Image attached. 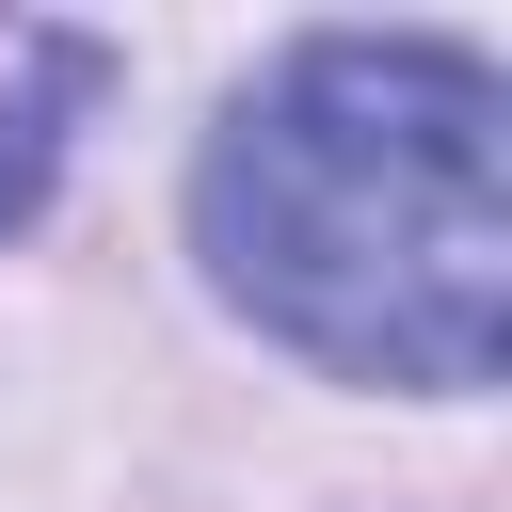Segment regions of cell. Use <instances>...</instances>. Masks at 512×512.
<instances>
[{"label": "cell", "instance_id": "obj_1", "mask_svg": "<svg viewBox=\"0 0 512 512\" xmlns=\"http://www.w3.org/2000/svg\"><path fill=\"white\" fill-rule=\"evenodd\" d=\"M208 288L336 384L464 400L512 336V176L496 64L448 32H304L224 96L192 160Z\"/></svg>", "mask_w": 512, "mask_h": 512}, {"label": "cell", "instance_id": "obj_2", "mask_svg": "<svg viewBox=\"0 0 512 512\" xmlns=\"http://www.w3.org/2000/svg\"><path fill=\"white\" fill-rule=\"evenodd\" d=\"M80 96H96V48H80V32H32V96H0V224H32V192H48Z\"/></svg>", "mask_w": 512, "mask_h": 512}]
</instances>
